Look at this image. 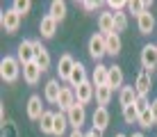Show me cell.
<instances>
[{
  "mask_svg": "<svg viewBox=\"0 0 157 137\" xmlns=\"http://www.w3.org/2000/svg\"><path fill=\"white\" fill-rule=\"evenodd\" d=\"M141 69L150 71V73L157 71V46L153 43H146L141 48Z\"/></svg>",
  "mask_w": 157,
  "mask_h": 137,
  "instance_id": "3",
  "label": "cell"
},
{
  "mask_svg": "<svg viewBox=\"0 0 157 137\" xmlns=\"http://www.w3.org/2000/svg\"><path fill=\"white\" fill-rule=\"evenodd\" d=\"M75 103H78V98H75V89H73V87H62V94H59V101H57L59 112L66 114Z\"/></svg>",
  "mask_w": 157,
  "mask_h": 137,
  "instance_id": "10",
  "label": "cell"
},
{
  "mask_svg": "<svg viewBox=\"0 0 157 137\" xmlns=\"http://www.w3.org/2000/svg\"><path fill=\"white\" fill-rule=\"evenodd\" d=\"M98 30H100V34H112V32H116L114 30V12H102L98 16Z\"/></svg>",
  "mask_w": 157,
  "mask_h": 137,
  "instance_id": "16",
  "label": "cell"
},
{
  "mask_svg": "<svg viewBox=\"0 0 157 137\" xmlns=\"http://www.w3.org/2000/svg\"><path fill=\"white\" fill-rule=\"evenodd\" d=\"M66 117H68V126H71L73 130H80V128L84 126V121H86L84 105H82V103H75V105L66 112Z\"/></svg>",
  "mask_w": 157,
  "mask_h": 137,
  "instance_id": "5",
  "label": "cell"
},
{
  "mask_svg": "<svg viewBox=\"0 0 157 137\" xmlns=\"http://www.w3.org/2000/svg\"><path fill=\"white\" fill-rule=\"evenodd\" d=\"M114 137H128V135H123V133H118V135H114Z\"/></svg>",
  "mask_w": 157,
  "mask_h": 137,
  "instance_id": "40",
  "label": "cell"
},
{
  "mask_svg": "<svg viewBox=\"0 0 157 137\" xmlns=\"http://www.w3.org/2000/svg\"><path fill=\"white\" fill-rule=\"evenodd\" d=\"M139 98V94H137V89H134L132 85H125L121 89V94H118V103H121L123 107H128V105H134V101Z\"/></svg>",
  "mask_w": 157,
  "mask_h": 137,
  "instance_id": "20",
  "label": "cell"
},
{
  "mask_svg": "<svg viewBox=\"0 0 157 137\" xmlns=\"http://www.w3.org/2000/svg\"><path fill=\"white\" fill-rule=\"evenodd\" d=\"M91 126H94V130H98V133L102 135L107 130V126H109V112H107V107H96L94 117H91Z\"/></svg>",
  "mask_w": 157,
  "mask_h": 137,
  "instance_id": "12",
  "label": "cell"
},
{
  "mask_svg": "<svg viewBox=\"0 0 157 137\" xmlns=\"http://www.w3.org/2000/svg\"><path fill=\"white\" fill-rule=\"evenodd\" d=\"M52 126H55V112H43V117L39 119V128L43 135H52Z\"/></svg>",
  "mask_w": 157,
  "mask_h": 137,
  "instance_id": "26",
  "label": "cell"
},
{
  "mask_svg": "<svg viewBox=\"0 0 157 137\" xmlns=\"http://www.w3.org/2000/svg\"><path fill=\"white\" fill-rule=\"evenodd\" d=\"M68 137H84V133H82V130H71Z\"/></svg>",
  "mask_w": 157,
  "mask_h": 137,
  "instance_id": "38",
  "label": "cell"
},
{
  "mask_svg": "<svg viewBox=\"0 0 157 137\" xmlns=\"http://www.w3.org/2000/svg\"><path fill=\"white\" fill-rule=\"evenodd\" d=\"M12 9H16L21 16H25V14L32 9V2H30V0H14V2H12Z\"/></svg>",
  "mask_w": 157,
  "mask_h": 137,
  "instance_id": "30",
  "label": "cell"
},
{
  "mask_svg": "<svg viewBox=\"0 0 157 137\" xmlns=\"http://www.w3.org/2000/svg\"><path fill=\"white\" fill-rule=\"evenodd\" d=\"M114 30H116V34H118V32H125V30H128V16L123 14V12L114 14Z\"/></svg>",
  "mask_w": 157,
  "mask_h": 137,
  "instance_id": "29",
  "label": "cell"
},
{
  "mask_svg": "<svg viewBox=\"0 0 157 137\" xmlns=\"http://www.w3.org/2000/svg\"><path fill=\"white\" fill-rule=\"evenodd\" d=\"M68 128V117L64 112H55V126H52V135L55 137H62L64 133H66Z\"/></svg>",
  "mask_w": 157,
  "mask_h": 137,
  "instance_id": "25",
  "label": "cell"
},
{
  "mask_svg": "<svg viewBox=\"0 0 157 137\" xmlns=\"http://www.w3.org/2000/svg\"><path fill=\"white\" fill-rule=\"evenodd\" d=\"M128 137H144V133H132V135H128Z\"/></svg>",
  "mask_w": 157,
  "mask_h": 137,
  "instance_id": "39",
  "label": "cell"
},
{
  "mask_svg": "<svg viewBox=\"0 0 157 137\" xmlns=\"http://www.w3.org/2000/svg\"><path fill=\"white\" fill-rule=\"evenodd\" d=\"M134 89H137L139 96H148L150 89H153V78H150V71L141 69L137 73V80H134Z\"/></svg>",
  "mask_w": 157,
  "mask_h": 137,
  "instance_id": "8",
  "label": "cell"
},
{
  "mask_svg": "<svg viewBox=\"0 0 157 137\" xmlns=\"http://www.w3.org/2000/svg\"><path fill=\"white\" fill-rule=\"evenodd\" d=\"M114 96V89L109 85H102V87H96V101H98V107H107Z\"/></svg>",
  "mask_w": 157,
  "mask_h": 137,
  "instance_id": "22",
  "label": "cell"
},
{
  "mask_svg": "<svg viewBox=\"0 0 157 137\" xmlns=\"http://www.w3.org/2000/svg\"><path fill=\"white\" fill-rule=\"evenodd\" d=\"M59 94H62L59 80H48V82H46V89H43V101H48V103H52V105H57Z\"/></svg>",
  "mask_w": 157,
  "mask_h": 137,
  "instance_id": "15",
  "label": "cell"
},
{
  "mask_svg": "<svg viewBox=\"0 0 157 137\" xmlns=\"http://www.w3.org/2000/svg\"><path fill=\"white\" fill-rule=\"evenodd\" d=\"M105 43H107V55H112V57H116L118 53H121L123 43H121V37L116 34V32H112V34L105 37Z\"/></svg>",
  "mask_w": 157,
  "mask_h": 137,
  "instance_id": "24",
  "label": "cell"
},
{
  "mask_svg": "<svg viewBox=\"0 0 157 137\" xmlns=\"http://www.w3.org/2000/svg\"><path fill=\"white\" fill-rule=\"evenodd\" d=\"M141 128H153L155 126V119H153V114H150V107L146 110V112H141L139 114V121H137Z\"/></svg>",
  "mask_w": 157,
  "mask_h": 137,
  "instance_id": "31",
  "label": "cell"
},
{
  "mask_svg": "<svg viewBox=\"0 0 157 137\" xmlns=\"http://www.w3.org/2000/svg\"><path fill=\"white\" fill-rule=\"evenodd\" d=\"M150 114H153V119H155V123H157V101L150 103Z\"/></svg>",
  "mask_w": 157,
  "mask_h": 137,
  "instance_id": "36",
  "label": "cell"
},
{
  "mask_svg": "<svg viewBox=\"0 0 157 137\" xmlns=\"http://www.w3.org/2000/svg\"><path fill=\"white\" fill-rule=\"evenodd\" d=\"M32 41H34V62L41 66V71H48L50 69V53H48V48L39 39H32Z\"/></svg>",
  "mask_w": 157,
  "mask_h": 137,
  "instance_id": "9",
  "label": "cell"
},
{
  "mask_svg": "<svg viewBox=\"0 0 157 137\" xmlns=\"http://www.w3.org/2000/svg\"><path fill=\"white\" fill-rule=\"evenodd\" d=\"M43 101H41V96H30L28 98V117L32 119V121H39V119L43 117Z\"/></svg>",
  "mask_w": 157,
  "mask_h": 137,
  "instance_id": "13",
  "label": "cell"
},
{
  "mask_svg": "<svg viewBox=\"0 0 157 137\" xmlns=\"http://www.w3.org/2000/svg\"><path fill=\"white\" fill-rule=\"evenodd\" d=\"M107 5H109V9H112V12H114V14L123 12V7H128V2H125V0H109V2H107Z\"/></svg>",
  "mask_w": 157,
  "mask_h": 137,
  "instance_id": "34",
  "label": "cell"
},
{
  "mask_svg": "<svg viewBox=\"0 0 157 137\" xmlns=\"http://www.w3.org/2000/svg\"><path fill=\"white\" fill-rule=\"evenodd\" d=\"M21 16L16 9L9 7L7 12H2V16H0V25H2V30L7 32V34H14V32H18V27H21Z\"/></svg>",
  "mask_w": 157,
  "mask_h": 137,
  "instance_id": "2",
  "label": "cell"
},
{
  "mask_svg": "<svg viewBox=\"0 0 157 137\" xmlns=\"http://www.w3.org/2000/svg\"><path fill=\"white\" fill-rule=\"evenodd\" d=\"M128 9H130V12H132L134 16H137V18L146 12V7H144V2H141V0H132V2H128Z\"/></svg>",
  "mask_w": 157,
  "mask_h": 137,
  "instance_id": "32",
  "label": "cell"
},
{
  "mask_svg": "<svg viewBox=\"0 0 157 137\" xmlns=\"http://www.w3.org/2000/svg\"><path fill=\"white\" fill-rule=\"evenodd\" d=\"M123 121H125V123H137L139 121V110L134 105L123 107Z\"/></svg>",
  "mask_w": 157,
  "mask_h": 137,
  "instance_id": "28",
  "label": "cell"
},
{
  "mask_svg": "<svg viewBox=\"0 0 157 137\" xmlns=\"http://www.w3.org/2000/svg\"><path fill=\"white\" fill-rule=\"evenodd\" d=\"M57 21L52 18L50 14H46L41 18V23H39V32H41V37L43 39H52V37H55V32H57Z\"/></svg>",
  "mask_w": 157,
  "mask_h": 137,
  "instance_id": "14",
  "label": "cell"
},
{
  "mask_svg": "<svg viewBox=\"0 0 157 137\" xmlns=\"http://www.w3.org/2000/svg\"><path fill=\"white\" fill-rule=\"evenodd\" d=\"M21 62L16 57H2V62H0V78H2L5 82H16L21 78Z\"/></svg>",
  "mask_w": 157,
  "mask_h": 137,
  "instance_id": "1",
  "label": "cell"
},
{
  "mask_svg": "<svg viewBox=\"0 0 157 137\" xmlns=\"http://www.w3.org/2000/svg\"><path fill=\"white\" fill-rule=\"evenodd\" d=\"M16 59L21 62V66L34 62V41L32 39H23L18 43V53H16Z\"/></svg>",
  "mask_w": 157,
  "mask_h": 137,
  "instance_id": "6",
  "label": "cell"
},
{
  "mask_svg": "<svg viewBox=\"0 0 157 137\" xmlns=\"http://www.w3.org/2000/svg\"><path fill=\"white\" fill-rule=\"evenodd\" d=\"M52 16V18L57 21H64V16H66V2H64V0H52L50 2V12H48Z\"/></svg>",
  "mask_w": 157,
  "mask_h": 137,
  "instance_id": "27",
  "label": "cell"
},
{
  "mask_svg": "<svg viewBox=\"0 0 157 137\" xmlns=\"http://www.w3.org/2000/svg\"><path fill=\"white\" fill-rule=\"evenodd\" d=\"M107 85L112 87V89H123V69L114 64V66H109V80H107Z\"/></svg>",
  "mask_w": 157,
  "mask_h": 137,
  "instance_id": "23",
  "label": "cell"
},
{
  "mask_svg": "<svg viewBox=\"0 0 157 137\" xmlns=\"http://www.w3.org/2000/svg\"><path fill=\"white\" fill-rule=\"evenodd\" d=\"M75 59H73V55H62L59 57V62H57V75H59V80H66L68 82V78H71V73H73V69H75Z\"/></svg>",
  "mask_w": 157,
  "mask_h": 137,
  "instance_id": "7",
  "label": "cell"
},
{
  "mask_svg": "<svg viewBox=\"0 0 157 137\" xmlns=\"http://www.w3.org/2000/svg\"><path fill=\"white\" fill-rule=\"evenodd\" d=\"M89 55L94 59H102L107 55V43H105V34H100V32H96V34H91L89 39Z\"/></svg>",
  "mask_w": 157,
  "mask_h": 137,
  "instance_id": "4",
  "label": "cell"
},
{
  "mask_svg": "<svg viewBox=\"0 0 157 137\" xmlns=\"http://www.w3.org/2000/svg\"><path fill=\"white\" fill-rule=\"evenodd\" d=\"M137 27H139V32H141V34H150V32L155 30V16L150 14V12H144V14L137 18Z\"/></svg>",
  "mask_w": 157,
  "mask_h": 137,
  "instance_id": "19",
  "label": "cell"
},
{
  "mask_svg": "<svg viewBox=\"0 0 157 137\" xmlns=\"http://www.w3.org/2000/svg\"><path fill=\"white\" fill-rule=\"evenodd\" d=\"M84 137H102V135L98 133V130H94V128H91L89 133H84Z\"/></svg>",
  "mask_w": 157,
  "mask_h": 137,
  "instance_id": "37",
  "label": "cell"
},
{
  "mask_svg": "<svg viewBox=\"0 0 157 137\" xmlns=\"http://www.w3.org/2000/svg\"><path fill=\"white\" fill-rule=\"evenodd\" d=\"M89 80L86 78V69H84V64H75V69H73V73H71V78H68V85L73 87V89H78L80 85H84V82Z\"/></svg>",
  "mask_w": 157,
  "mask_h": 137,
  "instance_id": "18",
  "label": "cell"
},
{
  "mask_svg": "<svg viewBox=\"0 0 157 137\" xmlns=\"http://www.w3.org/2000/svg\"><path fill=\"white\" fill-rule=\"evenodd\" d=\"M134 107L139 110V114H141V112H146V110L150 107V103H148V96H139L137 101H134Z\"/></svg>",
  "mask_w": 157,
  "mask_h": 137,
  "instance_id": "33",
  "label": "cell"
},
{
  "mask_svg": "<svg viewBox=\"0 0 157 137\" xmlns=\"http://www.w3.org/2000/svg\"><path fill=\"white\" fill-rule=\"evenodd\" d=\"M41 66L36 62H32V64H25L23 66V80L28 82V85H36L39 82V78H41Z\"/></svg>",
  "mask_w": 157,
  "mask_h": 137,
  "instance_id": "17",
  "label": "cell"
},
{
  "mask_svg": "<svg viewBox=\"0 0 157 137\" xmlns=\"http://www.w3.org/2000/svg\"><path fill=\"white\" fill-rule=\"evenodd\" d=\"M80 5H82L86 12H96V9L100 7V2H98V0H84V2H80Z\"/></svg>",
  "mask_w": 157,
  "mask_h": 137,
  "instance_id": "35",
  "label": "cell"
},
{
  "mask_svg": "<svg viewBox=\"0 0 157 137\" xmlns=\"http://www.w3.org/2000/svg\"><path fill=\"white\" fill-rule=\"evenodd\" d=\"M107 80H109V66L98 64V66L94 69V73H91V82H94L96 87H102V85H107Z\"/></svg>",
  "mask_w": 157,
  "mask_h": 137,
  "instance_id": "21",
  "label": "cell"
},
{
  "mask_svg": "<svg viewBox=\"0 0 157 137\" xmlns=\"http://www.w3.org/2000/svg\"><path fill=\"white\" fill-rule=\"evenodd\" d=\"M96 96V85L91 80H86L84 85H80L78 89H75V98H78V103H82V105H86V103H91Z\"/></svg>",
  "mask_w": 157,
  "mask_h": 137,
  "instance_id": "11",
  "label": "cell"
}]
</instances>
